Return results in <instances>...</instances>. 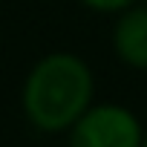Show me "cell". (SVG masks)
<instances>
[{
  "instance_id": "cell-1",
  "label": "cell",
  "mask_w": 147,
  "mask_h": 147,
  "mask_svg": "<svg viewBox=\"0 0 147 147\" xmlns=\"http://www.w3.org/2000/svg\"><path fill=\"white\" fill-rule=\"evenodd\" d=\"M92 69L69 52L46 55L23 84V113L43 133L69 130L92 107Z\"/></svg>"
},
{
  "instance_id": "cell-2",
  "label": "cell",
  "mask_w": 147,
  "mask_h": 147,
  "mask_svg": "<svg viewBox=\"0 0 147 147\" xmlns=\"http://www.w3.org/2000/svg\"><path fill=\"white\" fill-rule=\"evenodd\" d=\"M69 147H141L138 118L118 104L90 107L69 127Z\"/></svg>"
},
{
  "instance_id": "cell-3",
  "label": "cell",
  "mask_w": 147,
  "mask_h": 147,
  "mask_svg": "<svg viewBox=\"0 0 147 147\" xmlns=\"http://www.w3.org/2000/svg\"><path fill=\"white\" fill-rule=\"evenodd\" d=\"M115 55L136 69H147V6L133 3L121 12L113 29Z\"/></svg>"
},
{
  "instance_id": "cell-4",
  "label": "cell",
  "mask_w": 147,
  "mask_h": 147,
  "mask_svg": "<svg viewBox=\"0 0 147 147\" xmlns=\"http://www.w3.org/2000/svg\"><path fill=\"white\" fill-rule=\"evenodd\" d=\"M84 6H90L92 12H124L130 9L136 0H81Z\"/></svg>"
},
{
  "instance_id": "cell-5",
  "label": "cell",
  "mask_w": 147,
  "mask_h": 147,
  "mask_svg": "<svg viewBox=\"0 0 147 147\" xmlns=\"http://www.w3.org/2000/svg\"><path fill=\"white\" fill-rule=\"evenodd\" d=\"M141 147H147V136H144V138H141Z\"/></svg>"
}]
</instances>
